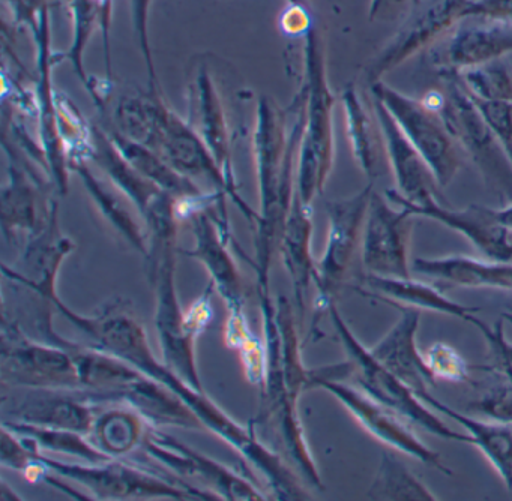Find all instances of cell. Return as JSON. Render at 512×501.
<instances>
[{"instance_id": "obj_48", "label": "cell", "mask_w": 512, "mask_h": 501, "mask_svg": "<svg viewBox=\"0 0 512 501\" xmlns=\"http://www.w3.org/2000/svg\"><path fill=\"white\" fill-rule=\"evenodd\" d=\"M493 210L497 221H499L503 227H506L508 230L512 231V203L503 204V206L499 207V209Z\"/></svg>"}, {"instance_id": "obj_43", "label": "cell", "mask_w": 512, "mask_h": 501, "mask_svg": "<svg viewBox=\"0 0 512 501\" xmlns=\"http://www.w3.org/2000/svg\"><path fill=\"white\" fill-rule=\"evenodd\" d=\"M131 18H133L134 35L137 45L145 60L148 71L149 87L158 89L157 69H155L154 56L151 50V38H149V15H151L152 0H130Z\"/></svg>"}, {"instance_id": "obj_34", "label": "cell", "mask_w": 512, "mask_h": 501, "mask_svg": "<svg viewBox=\"0 0 512 501\" xmlns=\"http://www.w3.org/2000/svg\"><path fill=\"white\" fill-rule=\"evenodd\" d=\"M2 426L28 438L40 452L56 456H70L79 462L101 464L112 461L109 455L98 449L88 435L71 429L49 428L31 423L2 420Z\"/></svg>"}, {"instance_id": "obj_19", "label": "cell", "mask_w": 512, "mask_h": 501, "mask_svg": "<svg viewBox=\"0 0 512 501\" xmlns=\"http://www.w3.org/2000/svg\"><path fill=\"white\" fill-rule=\"evenodd\" d=\"M155 152L160 153L182 176L188 177L197 185L199 182H206L214 191L226 195L233 203L238 204V198L217 159L199 132L176 111H170Z\"/></svg>"}, {"instance_id": "obj_29", "label": "cell", "mask_w": 512, "mask_h": 501, "mask_svg": "<svg viewBox=\"0 0 512 501\" xmlns=\"http://www.w3.org/2000/svg\"><path fill=\"white\" fill-rule=\"evenodd\" d=\"M413 272L463 288H496L512 291V263L479 260L467 255L416 258Z\"/></svg>"}, {"instance_id": "obj_16", "label": "cell", "mask_w": 512, "mask_h": 501, "mask_svg": "<svg viewBox=\"0 0 512 501\" xmlns=\"http://www.w3.org/2000/svg\"><path fill=\"white\" fill-rule=\"evenodd\" d=\"M97 408L79 390L11 387V395L2 396L4 420L71 429L86 435L91 431Z\"/></svg>"}, {"instance_id": "obj_22", "label": "cell", "mask_w": 512, "mask_h": 501, "mask_svg": "<svg viewBox=\"0 0 512 501\" xmlns=\"http://www.w3.org/2000/svg\"><path fill=\"white\" fill-rule=\"evenodd\" d=\"M400 318L391 330L370 348L371 356L386 369L397 375L416 395L428 392L436 384L433 374L425 363L424 353L416 345L421 311L403 308Z\"/></svg>"}, {"instance_id": "obj_45", "label": "cell", "mask_w": 512, "mask_h": 501, "mask_svg": "<svg viewBox=\"0 0 512 501\" xmlns=\"http://www.w3.org/2000/svg\"><path fill=\"white\" fill-rule=\"evenodd\" d=\"M214 293V285L209 282L208 287L194 300L193 305H190V308L184 311L185 330L196 341L208 329L209 323L214 318V308H212Z\"/></svg>"}, {"instance_id": "obj_50", "label": "cell", "mask_w": 512, "mask_h": 501, "mask_svg": "<svg viewBox=\"0 0 512 501\" xmlns=\"http://www.w3.org/2000/svg\"><path fill=\"white\" fill-rule=\"evenodd\" d=\"M509 311H511V312H512V309H509Z\"/></svg>"}, {"instance_id": "obj_14", "label": "cell", "mask_w": 512, "mask_h": 501, "mask_svg": "<svg viewBox=\"0 0 512 501\" xmlns=\"http://www.w3.org/2000/svg\"><path fill=\"white\" fill-rule=\"evenodd\" d=\"M190 221L194 246L185 249V254L203 264L215 293L226 303L229 317L245 315L244 282L229 249L226 203L199 210L190 216Z\"/></svg>"}, {"instance_id": "obj_2", "label": "cell", "mask_w": 512, "mask_h": 501, "mask_svg": "<svg viewBox=\"0 0 512 501\" xmlns=\"http://www.w3.org/2000/svg\"><path fill=\"white\" fill-rule=\"evenodd\" d=\"M305 93L299 92L287 113L271 98L257 101L253 131L254 164L259 189L256 224L257 291L269 293V272L296 191V164L304 134Z\"/></svg>"}, {"instance_id": "obj_5", "label": "cell", "mask_w": 512, "mask_h": 501, "mask_svg": "<svg viewBox=\"0 0 512 501\" xmlns=\"http://www.w3.org/2000/svg\"><path fill=\"white\" fill-rule=\"evenodd\" d=\"M442 90L427 102L445 122L454 140L478 168L485 185L500 203H512V161L454 71H439Z\"/></svg>"}, {"instance_id": "obj_4", "label": "cell", "mask_w": 512, "mask_h": 501, "mask_svg": "<svg viewBox=\"0 0 512 501\" xmlns=\"http://www.w3.org/2000/svg\"><path fill=\"white\" fill-rule=\"evenodd\" d=\"M304 68L305 123L296 164V192L305 204L313 206L334 167L337 102L328 80L322 39L313 27L305 33Z\"/></svg>"}, {"instance_id": "obj_32", "label": "cell", "mask_w": 512, "mask_h": 501, "mask_svg": "<svg viewBox=\"0 0 512 501\" xmlns=\"http://www.w3.org/2000/svg\"><path fill=\"white\" fill-rule=\"evenodd\" d=\"M149 425L136 410L124 404L98 405L88 437L113 459L130 458L142 450Z\"/></svg>"}, {"instance_id": "obj_11", "label": "cell", "mask_w": 512, "mask_h": 501, "mask_svg": "<svg viewBox=\"0 0 512 501\" xmlns=\"http://www.w3.org/2000/svg\"><path fill=\"white\" fill-rule=\"evenodd\" d=\"M142 450L158 467L169 470L179 479L184 477L202 482L221 500L262 501L268 498L238 471L203 455L161 428H149Z\"/></svg>"}, {"instance_id": "obj_40", "label": "cell", "mask_w": 512, "mask_h": 501, "mask_svg": "<svg viewBox=\"0 0 512 501\" xmlns=\"http://www.w3.org/2000/svg\"><path fill=\"white\" fill-rule=\"evenodd\" d=\"M503 321L505 320L500 317V320L491 329L475 314L470 317L469 323H472L484 335L485 341L490 345V357L493 360L494 371L499 372L506 380L512 381V342L506 339Z\"/></svg>"}, {"instance_id": "obj_18", "label": "cell", "mask_w": 512, "mask_h": 501, "mask_svg": "<svg viewBox=\"0 0 512 501\" xmlns=\"http://www.w3.org/2000/svg\"><path fill=\"white\" fill-rule=\"evenodd\" d=\"M371 101L382 132L385 155L397 183L395 191L403 200L418 206L437 201L440 186L430 165L401 131L388 108L373 96Z\"/></svg>"}, {"instance_id": "obj_49", "label": "cell", "mask_w": 512, "mask_h": 501, "mask_svg": "<svg viewBox=\"0 0 512 501\" xmlns=\"http://www.w3.org/2000/svg\"><path fill=\"white\" fill-rule=\"evenodd\" d=\"M0 500H22V497L11 486H8L7 482H2V485H0Z\"/></svg>"}, {"instance_id": "obj_42", "label": "cell", "mask_w": 512, "mask_h": 501, "mask_svg": "<svg viewBox=\"0 0 512 501\" xmlns=\"http://www.w3.org/2000/svg\"><path fill=\"white\" fill-rule=\"evenodd\" d=\"M472 98V96H470ZM491 131L499 138L512 161V101H481L472 98Z\"/></svg>"}, {"instance_id": "obj_23", "label": "cell", "mask_w": 512, "mask_h": 501, "mask_svg": "<svg viewBox=\"0 0 512 501\" xmlns=\"http://www.w3.org/2000/svg\"><path fill=\"white\" fill-rule=\"evenodd\" d=\"M463 23L440 54L439 71L460 72L482 63L505 59L512 53V23L482 20Z\"/></svg>"}, {"instance_id": "obj_27", "label": "cell", "mask_w": 512, "mask_h": 501, "mask_svg": "<svg viewBox=\"0 0 512 501\" xmlns=\"http://www.w3.org/2000/svg\"><path fill=\"white\" fill-rule=\"evenodd\" d=\"M70 170L82 180L92 203L97 206L101 216L112 225L113 230L118 231L119 236L124 237L125 242L130 243L140 254L146 255L148 230L131 212L128 206L131 201L104 174L101 176L95 173L91 162H70Z\"/></svg>"}, {"instance_id": "obj_9", "label": "cell", "mask_w": 512, "mask_h": 501, "mask_svg": "<svg viewBox=\"0 0 512 501\" xmlns=\"http://www.w3.org/2000/svg\"><path fill=\"white\" fill-rule=\"evenodd\" d=\"M374 182H368L361 191L352 197L332 200L326 203L328 213V236L325 251L317 261L316 318L328 312L334 302L335 294L346 281L347 273L355 260L356 251L361 248L365 219Z\"/></svg>"}, {"instance_id": "obj_13", "label": "cell", "mask_w": 512, "mask_h": 501, "mask_svg": "<svg viewBox=\"0 0 512 501\" xmlns=\"http://www.w3.org/2000/svg\"><path fill=\"white\" fill-rule=\"evenodd\" d=\"M391 204L379 192L371 194L362 234V263L368 275L407 278L413 272L410 239L415 216Z\"/></svg>"}, {"instance_id": "obj_31", "label": "cell", "mask_w": 512, "mask_h": 501, "mask_svg": "<svg viewBox=\"0 0 512 501\" xmlns=\"http://www.w3.org/2000/svg\"><path fill=\"white\" fill-rule=\"evenodd\" d=\"M418 396L428 407L455 420L466 429L467 434L473 438V446L484 453L485 458L502 477L508 491L512 492V423L496 422V420L485 422V420L467 416L431 395L430 390Z\"/></svg>"}, {"instance_id": "obj_20", "label": "cell", "mask_w": 512, "mask_h": 501, "mask_svg": "<svg viewBox=\"0 0 512 501\" xmlns=\"http://www.w3.org/2000/svg\"><path fill=\"white\" fill-rule=\"evenodd\" d=\"M467 5L469 0H431L430 8L403 27L392 42H389L388 47L371 63L367 72L368 84L382 80L386 72L392 71L419 51L430 47L446 30L463 21L466 18L464 14Z\"/></svg>"}, {"instance_id": "obj_24", "label": "cell", "mask_w": 512, "mask_h": 501, "mask_svg": "<svg viewBox=\"0 0 512 501\" xmlns=\"http://www.w3.org/2000/svg\"><path fill=\"white\" fill-rule=\"evenodd\" d=\"M124 404L136 410L154 428H182L205 431L199 417L163 384L152 378H137L124 389L101 399L98 405Z\"/></svg>"}, {"instance_id": "obj_6", "label": "cell", "mask_w": 512, "mask_h": 501, "mask_svg": "<svg viewBox=\"0 0 512 501\" xmlns=\"http://www.w3.org/2000/svg\"><path fill=\"white\" fill-rule=\"evenodd\" d=\"M38 458L50 473L85 488L92 500H217V495L193 483L179 482L149 470L143 464L112 459L101 464L68 462L38 452Z\"/></svg>"}, {"instance_id": "obj_21", "label": "cell", "mask_w": 512, "mask_h": 501, "mask_svg": "<svg viewBox=\"0 0 512 501\" xmlns=\"http://www.w3.org/2000/svg\"><path fill=\"white\" fill-rule=\"evenodd\" d=\"M73 251L74 242L62 233L59 213H56L40 233L26 240L19 263L22 266L4 264L2 272L5 278L32 291L35 296L50 300L58 294L56 282L62 263Z\"/></svg>"}, {"instance_id": "obj_26", "label": "cell", "mask_w": 512, "mask_h": 501, "mask_svg": "<svg viewBox=\"0 0 512 501\" xmlns=\"http://www.w3.org/2000/svg\"><path fill=\"white\" fill-rule=\"evenodd\" d=\"M361 293L389 305L415 308L419 311L439 312L460 320L469 321L479 311L473 306L461 305L437 290L427 282L418 281L413 276L388 278V276L368 275L362 278Z\"/></svg>"}, {"instance_id": "obj_15", "label": "cell", "mask_w": 512, "mask_h": 501, "mask_svg": "<svg viewBox=\"0 0 512 501\" xmlns=\"http://www.w3.org/2000/svg\"><path fill=\"white\" fill-rule=\"evenodd\" d=\"M188 104H190V117L187 120L199 132L200 137L220 164L224 176L229 180L238 198L236 206L241 209L245 218L256 222L259 213L244 200L239 192L235 167H233L232 140H230L226 108L211 71L203 63L191 74V80L188 83Z\"/></svg>"}, {"instance_id": "obj_33", "label": "cell", "mask_w": 512, "mask_h": 501, "mask_svg": "<svg viewBox=\"0 0 512 501\" xmlns=\"http://www.w3.org/2000/svg\"><path fill=\"white\" fill-rule=\"evenodd\" d=\"M341 104L353 158L370 182H374L380 174V155L385 152V147L373 105L371 111L368 110L358 90L350 84L341 93Z\"/></svg>"}, {"instance_id": "obj_3", "label": "cell", "mask_w": 512, "mask_h": 501, "mask_svg": "<svg viewBox=\"0 0 512 501\" xmlns=\"http://www.w3.org/2000/svg\"><path fill=\"white\" fill-rule=\"evenodd\" d=\"M176 201L163 195L146 213L148 230L149 279L155 291V329L160 341L161 359L175 369L191 386L205 392L196 362V339L188 335L184 326V309L179 303L176 288V252H178V225Z\"/></svg>"}, {"instance_id": "obj_8", "label": "cell", "mask_w": 512, "mask_h": 501, "mask_svg": "<svg viewBox=\"0 0 512 501\" xmlns=\"http://www.w3.org/2000/svg\"><path fill=\"white\" fill-rule=\"evenodd\" d=\"M2 384L34 389H82L76 363L65 348L35 338L16 318L4 312L2 326Z\"/></svg>"}, {"instance_id": "obj_7", "label": "cell", "mask_w": 512, "mask_h": 501, "mask_svg": "<svg viewBox=\"0 0 512 501\" xmlns=\"http://www.w3.org/2000/svg\"><path fill=\"white\" fill-rule=\"evenodd\" d=\"M328 314L338 339L346 350L347 360L352 363V375L367 395L379 404L391 408L407 422L425 429L436 437L457 441V443L473 444V438L467 432H457L449 428L406 383L371 356L370 348L365 347L356 338L335 303H332Z\"/></svg>"}, {"instance_id": "obj_10", "label": "cell", "mask_w": 512, "mask_h": 501, "mask_svg": "<svg viewBox=\"0 0 512 501\" xmlns=\"http://www.w3.org/2000/svg\"><path fill=\"white\" fill-rule=\"evenodd\" d=\"M370 93L388 108L401 131L430 165L440 188L448 186L460 170L461 149L440 114L427 102L404 95L382 80L370 84Z\"/></svg>"}, {"instance_id": "obj_1", "label": "cell", "mask_w": 512, "mask_h": 501, "mask_svg": "<svg viewBox=\"0 0 512 501\" xmlns=\"http://www.w3.org/2000/svg\"><path fill=\"white\" fill-rule=\"evenodd\" d=\"M56 311L61 312L74 327L80 330L89 344L125 360L139 369L146 377L163 384L175 393L205 426L232 447L236 453L266 477V482L275 492L278 500H308L307 489L301 483V476L289 467L274 450L269 449L253 426H244L226 413L208 393L191 386L175 369L163 359H158L149 344L148 335L142 324L131 317L118 305L107 306L97 315H83L73 311L59 294L50 299Z\"/></svg>"}, {"instance_id": "obj_44", "label": "cell", "mask_w": 512, "mask_h": 501, "mask_svg": "<svg viewBox=\"0 0 512 501\" xmlns=\"http://www.w3.org/2000/svg\"><path fill=\"white\" fill-rule=\"evenodd\" d=\"M472 407L488 419L512 423V381L505 378L502 386L482 395Z\"/></svg>"}, {"instance_id": "obj_17", "label": "cell", "mask_w": 512, "mask_h": 501, "mask_svg": "<svg viewBox=\"0 0 512 501\" xmlns=\"http://www.w3.org/2000/svg\"><path fill=\"white\" fill-rule=\"evenodd\" d=\"M386 197L392 204L407 210L410 215L433 219L457 233L463 234L488 260L512 263V231L503 227L494 210L470 204L466 209H449L439 200L418 206L403 200L397 191H388Z\"/></svg>"}, {"instance_id": "obj_25", "label": "cell", "mask_w": 512, "mask_h": 501, "mask_svg": "<svg viewBox=\"0 0 512 501\" xmlns=\"http://www.w3.org/2000/svg\"><path fill=\"white\" fill-rule=\"evenodd\" d=\"M311 239H313V206L305 204L295 191L292 207L278 242V251L292 279L296 308L301 315H304L308 288L316 278L317 263L311 252Z\"/></svg>"}, {"instance_id": "obj_38", "label": "cell", "mask_w": 512, "mask_h": 501, "mask_svg": "<svg viewBox=\"0 0 512 501\" xmlns=\"http://www.w3.org/2000/svg\"><path fill=\"white\" fill-rule=\"evenodd\" d=\"M457 74L472 98L481 101H512V69L505 59L482 63Z\"/></svg>"}, {"instance_id": "obj_30", "label": "cell", "mask_w": 512, "mask_h": 501, "mask_svg": "<svg viewBox=\"0 0 512 501\" xmlns=\"http://www.w3.org/2000/svg\"><path fill=\"white\" fill-rule=\"evenodd\" d=\"M172 108L161 98L158 89L125 93L119 96L109 125L125 137L157 149Z\"/></svg>"}, {"instance_id": "obj_41", "label": "cell", "mask_w": 512, "mask_h": 501, "mask_svg": "<svg viewBox=\"0 0 512 501\" xmlns=\"http://www.w3.org/2000/svg\"><path fill=\"white\" fill-rule=\"evenodd\" d=\"M37 452V447L28 438L17 435L16 432L2 426L0 462L5 468H11V470L26 474L34 464Z\"/></svg>"}, {"instance_id": "obj_46", "label": "cell", "mask_w": 512, "mask_h": 501, "mask_svg": "<svg viewBox=\"0 0 512 501\" xmlns=\"http://www.w3.org/2000/svg\"><path fill=\"white\" fill-rule=\"evenodd\" d=\"M464 15L466 18L512 23V0H469Z\"/></svg>"}, {"instance_id": "obj_37", "label": "cell", "mask_w": 512, "mask_h": 501, "mask_svg": "<svg viewBox=\"0 0 512 501\" xmlns=\"http://www.w3.org/2000/svg\"><path fill=\"white\" fill-rule=\"evenodd\" d=\"M68 5H70L71 20H73V41L65 53L55 54L56 65L68 60L89 92L92 77L86 74L83 59H85L86 47L91 41L92 33L98 26L101 27L103 12L94 0H68Z\"/></svg>"}, {"instance_id": "obj_28", "label": "cell", "mask_w": 512, "mask_h": 501, "mask_svg": "<svg viewBox=\"0 0 512 501\" xmlns=\"http://www.w3.org/2000/svg\"><path fill=\"white\" fill-rule=\"evenodd\" d=\"M89 162L97 165L101 173L131 201L142 219L152 204L164 194L157 185L149 182L124 158L100 123H92V150Z\"/></svg>"}, {"instance_id": "obj_36", "label": "cell", "mask_w": 512, "mask_h": 501, "mask_svg": "<svg viewBox=\"0 0 512 501\" xmlns=\"http://www.w3.org/2000/svg\"><path fill=\"white\" fill-rule=\"evenodd\" d=\"M367 498L379 501H436L437 497L397 456L382 452Z\"/></svg>"}, {"instance_id": "obj_47", "label": "cell", "mask_w": 512, "mask_h": 501, "mask_svg": "<svg viewBox=\"0 0 512 501\" xmlns=\"http://www.w3.org/2000/svg\"><path fill=\"white\" fill-rule=\"evenodd\" d=\"M283 27L289 35H299V33H307L310 27V18L305 14L301 6H293L289 14L284 15Z\"/></svg>"}, {"instance_id": "obj_12", "label": "cell", "mask_w": 512, "mask_h": 501, "mask_svg": "<svg viewBox=\"0 0 512 501\" xmlns=\"http://www.w3.org/2000/svg\"><path fill=\"white\" fill-rule=\"evenodd\" d=\"M313 387L331 393L352 414L353 419L380 443L410 458L418 459L422 464L430 465L446 476H452L451 468L442 461L439 452L422 443L406 422H403V417L374 401L364 390L349 386L344 381L326 378L314 381Z\"/></svg>"}, {"instance_id": "obj_39", "label": "cell", "mask_w": 512, "mask_h": 501, "mask_svg": "<svg viewBox=\"0 0 512 501\" xmlns=\"http://www.w3.org/2000/svg\"><path fill=\"white\" fill-rule=\"evenodd\" d=\"M425 363L436 381L466 383L469 366L460 353L446 342H434L424 353Z\"/></svg>"}, {"instance_id": "obj_35", "label": "cell", "mask_w": 512, "mask_h": 501, "mask_svg": "<svg viewBox=\"0 0 512 501\" xmlns=\"http://www.w3.org/2000/svg\"><path fill=\"white\" fill-rule=\"evenodd\" d=\"M275 320L278 327V348H280L281 369L287 392L295 399L301 398L302 392L311 389V374L302 362L301 342L292 305L286 297L281 296L275 305Z\"/></svg>"}]
</instances>
